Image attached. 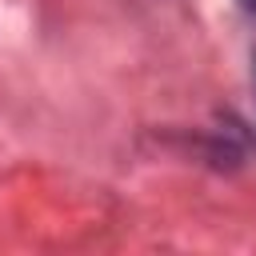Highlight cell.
Instances as JSON below:
<instances>
[{
	"instance_id": "obj_2",
	"label": "cell",
	"mask_w": 256,
	"mask_h": 256,
	"mask_svg": "<svg viewBox=\"0 0 256 256\" xmlns=\"http://www.w3.org/2000/svg\"><path fill=\"white\" fill-rule=\"evenodd\" d=\"M252 76H256V56H252Z\"/></svg>"
},
{
	"instance_id": "obj_1",
	"label": "cell",
	"mask_w": 256,
	"mask_h": 256,
	"mask_svg": "<svg viewBox=\"0 0 256 256\" xmlns=\"http://www.w3.org/2000/svg\"><path fill=\"white\" fill-rule=\"evenodd\" d=\"M240 8H244V12H252V16H256V0H240Z\"/></svg>"
}]
</instances>
